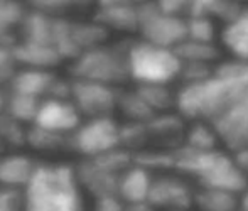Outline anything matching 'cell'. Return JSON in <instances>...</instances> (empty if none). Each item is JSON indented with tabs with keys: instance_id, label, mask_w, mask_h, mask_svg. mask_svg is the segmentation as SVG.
<instances>
[{
	"instance_id": "1",
	"label": "cell",
	"mask_w": 248,
	"mask_h": 211,
	"mask_svg": "<svg viewBox=\"0 0 248 211\" xmlns=\"http://www.w3.org/2000/svg\"><path fill=\"white\" fill-rule=\"evenodd\" d=\"M248 98V63L226 61L211 76L196 83H183L176 93V108L193 122H215L236 103Z\"/></svg>"
},
{
	"instance_id": "2",
	"label": "cell",
	"mask_w": 248,
	"mask_h": 211,
	"mask_svg": "<svg viewBox=\"0 0 248 211\" xmlns=\"http://www.w3.org/2000/svg\"><path fill=\"white\" fill-rule=\"evenodd\" d=\"M76 167L39 162L24 188V211H85Z\"/></svg>"
},
{
	"instance_id": "3",
	"label": "cell",
	"mask_w": 248,
	"mask_h": 211,
	"mask_svg": "<svg viewBox=\"0 0 248 211\" xmlns=\"http://www.w3.org/2000/svg\"><path fill=\"white\" fill-rule=\"evenodd\" d=\"M174 169L187 174L199 182L201 188H215L232 191L235 195L248 188V179L235 156L221 150H194L183 146L174 149Z\"/></svg>"
},
{
	"instance_id": "4",
	"label": "cell",
	"mask_w": 248,
	"mask_h": 211,
	"mask_svg": "<svg viewBox=\"0 0 248 211\" xmlns=\"http://www.w3.org/2000/svg\"><path fill=\"white\" fill-rule=\"evenodd\" d=\"M127 65L130 80L139 84H169L183 69V61L172 48L145 39L127 42Z\"/></svg>"
},
{
	"instance_id": "5",
	"label": "cell",
	"mask_w": 248,
	"mask_h": 211,
	"mask_svg": "<svg viewBox=\"0 0 248 211\" xmlns=\"http://www.w3.org/2000/svg\"><path fill=\"white\" fill-rule=\"evenodd\" d=\"M73 78L90 80L115 86L127 81V42L120 46H96L81 52L71 65Z\"/></svg>"
},
{
	"instance_id": "6",
	"label": "cell",
	"mask_w": 248,
	"mask_h": 211,
	"mask_svg": "<svg viewBox=\"0 0 248 211\" xmlns=\"http://www.w3.org/2000/svg\"><path fill=\"white\" fill-rule=\"evenodd\" d=\"M139 32L145 41L176 49L186 39V17L167 14L155 0L139 3Z\"/></svg>"
},
{
	"instance_id": "7",
	"label": "cell",
	"mask_w": 248,
	"mask_h": 211,
	"mask_svg": "<svg viewBox=\"0 0 248 211\" xmlns=\"http://www.w3.org/2000/svg\"><path fill=\"white\" fill-rule=\"evenodd\" d=\"M115 147H120V125L111 117L90 118L69 133L68 149H73L86 159L105 154Z\"/></svg>"
},
{
	"instance_id": "8",
	"label": "cell",
	"mask_w": 248,
	"mask_h": 211,
	"mask_svg": "<svg viewBox=\"0 0 248 211\" xmlns=\"http://www.w3.org/2000/svg\"><path fill=\"white\" fill-rule=\"evenodd\" d=\"M71 83V100L85 117H111L118 108V91L110 84L79 78H73Z\"/></svg>"
},
{
	"instance_id": "9",
	"label": "cell",
	"mask_w": 248,
	"mask_h": 211,
	"mask_svg": "<svg viewBox=\"0 0 248 211\" xmlns=\"http://www.w3.org/2000/svg\"><path fill=\"white\" fill-rule=\"evenodd\" d=\"M219 142L233 154L248 150V98L211 122Z\"/></svg>"
},
{
	"instance_id": "10",
	"label": "cell",
	"mask_w": 248,
	"mask_h": 211,
	"mask_svg": "<svg viewBox=\"0 0 248 211\" xmlns=\"http://www.w3.org/2000/svg\"><path fill=\"white\" fill-rule=\"evenodd\" d=\"M79 124H81V114L73 103V100L44 98L32 125L69 135L78 129Z\"/></svg>"
},
{
	"instance_id": "11",
	"label": "cell",
	"mask_w": 248,
	"mask_h": 211,
	"mask_svg": "<svg viewBox=\"0 0 248 211\" xmlns=\"http://www.w3.org/2000/svg\"><path fill=\"white\" fill-rule=\"evenodd\" d=\"M154 208L167 211H184L194 205V191L179 178L160 176L154 178L149 201Z\"/></svg>"
},
{
	"instance_id": "12",
	"label": "cell",
	"mask_w": 248,
	"mask_h": 211,
	"mask_svg": "<svg viewBox=\"0 0 248 211\" xmlns=\"http://www.w3.org/2000/svg\"><path fill=\"white\" fill-rule=\"evenodd\" d=\"M76 167V176L83 189L96 198L103 196H118V179L120 174H115L95 162L93 159H85Z\"/></svg>"
},
{
	"instance_id": "13",
	"label": "cell",
	"mask_w": 248,
	"mask_h": 211,
	"mask_svg": "<svg viewBox=\"0 0 248 211\" xmlns=\"http://www.w3.org/2000/svg\"><path fill=\"white\" fill-rule=\"evenodd\" d=\"M12 56L17 65L24 68L51 69L62 61L61 54L52 46L19 39L12 46Z\"/></svg>"
},
{
	"instance_id": "14",
	"label": "cell",
	"mask_w": 248,
	"mask_h": 211,
	"mask_svg": "<svg viewBox=\"0 0 248 211\" xmlns=\"http://www.w3.org/2000/svg\"><path fill=\"white\" fill-rule=\"evenodd\" d=\"M152 181L154 178L149 169L134 162L120 174V179H118V198L124 203L149 201Z\"/></svg>"
},
{
	"instance_id": "15",
	"label": "cell",
	"mask_w": 248,
	"mask_h": 211,
	"mask_svg": "<svg viewBox=\"0 0 248 211\" xmlns=\"http://www.w3.org/2000/svg\"><path fill=\"white\" fill-rule=\"evenodd\" d=\"M56 78L58 76L52 75L49 69L22 68L14 73V76L7 84H9V91H17V93L31 95V97L37 98H47Z\"/></svg>"
},
{
	"instance_id": "16",
	"label": "cell",
	"mask_w": 248,
	"mask_h": 211,
	"mask_svg": "<svg viewBox=\"0 0 248 211\" xmlns=\"http://www.w3.org/2000/svg\"><path fill=\"white\" fill-rule=\"evenodd\" d=\"M93 20H96L107 29L113 31H139V3H115V5H100Z\"/></svg>"
},
{
	"instance_id": "17",
	"label": "cell",
	"mask_w": 248,
	"mask_h": 211,
	"mask_svg": "<svg viewBox=\"0 0 248 211\" xmlns=\"http://www.w3.org/2000/svg\"><path fill=\"white\" fill-rule=\"evenodd\" d=\"M36 161L24 154L0 156V186L24 189L37 167Z\"/></svg>"
},
{
	"instance_id": "18",
	"label": "cell",
	"mask_w": 248,
	"mask_h": 211,
	"mask_svg": "<svg viewBox=\"0 0 248 211\" xmlns=\"http://www.w3.org/2000/svg\"><path fill=\"white\" fill-rule=\"evenodd\" d=\"M56 17L58 16H51V14L41 12V10L36 9L27 10L19 31L20 39L52 46L56 31Z\"/></svg>"
},
{
	"instance_id": "19",
	"label": "cell",
	"mask_w": 248,
	"mask_h": 211,
	"mask_svg": "<svg viewBox=\"0 0 248 211\" xmlns=\"http://www.w3.org/2000/svg\"><path fill=\"white\" fill-rule=\"evenodd\" d=\"M221 41L225 48L235 56V59L248 63V7H245L233 20L225 24L221 31Z\"/></svg>"
},
{
	"instance_id": "20",
	"label": "cell",
	"mask_w": 248,
	"mask_h": 211,
	"mask_svg": "<svg viewBox=\"0 0 248 211\" xmlns=\"http://www.w3.org/2000/svg\"><path fill=\"white\" fill-rule=\"evenodd\" d=\"M27 9L20 0H0V46L12 48Z\"/></svg>"
},
{
	"instance_id": "21",
	"label": "cell",
	"mask_w": 248,
	"mask_h": 211,
	"mask_svg": "<svg viewBox=\"0 0 248 211\" xmlns=\"http://www.w3.org/2000/svg\"><path fill=\"white\" fill-rule=\"evenodd\" d=\"M243 9L245 5L242 3V0H193L189 16H206L211 19H221L226 24L235 19Z\"/></svg>"
},
{
	"instance_id": "22",
	"label": "cell",
	"mask_w": 248,
	"mask_h": 211,
	"mask_svg": "<svg viewBox=\"0 0 248 211\" xmlns=\"http://www.w3.org/2000/svg\"><path fill=\"white\" fill-rule=\"evenodd\" d=\"M194 205L199 211H238L236 195L225 189L201 188L194 193Z\"/></svg>"
},
{
	"instance_id": "23",
	"label": "cell",
	"mask_w": 248,
	"mask_h": 211,
	"mask_svg": "<svg viewBox=\"0 0 248 211\" xmlns=\"http://www.w3.org/2000/svg\"><path fill=\"white\" fill-rule=\"evenodd\" d=\"M69 29H71L73 44L78 48L79 52H85L88 49L101 46L108 37V29L98 24L96 20H93V22H76V20H71Z\"/></svg>"
},
{
	"instance_id": "24",
	"label": "cell",
	"mask_w": 248,
	"mask_h": 211,
	"mask_svg": "<svg viewBox=\"0 0 248 211\" xmlns=\"http://www.w3.org/2000/svg\"><path fill=\"white\" fill-rule=\"evenodd\" d=\"M41 101L43 100L37 97L17 93V91H9L7 93L5 114L17 118L22 124H34V120L37 117V112H39Z\"/></svg>"
},
{
	"instance_id": "25",
	"label": "cell",
	"mask_w": 248,
	"mask_h": 211,
	"mask_svg": "<svg viewBox=\"0 0 248 211\" xmlns=\"http://www.w3.org/2000/svg\"><path fill=\"white\" fill-rule=\"evenodd\" d=\"M174 51L183 63H202L211 65L218 58V49L215 42H199L193 39H184Z\"/></svg>"
},
{
	"instance_id": "26",
	"label": "cell",
	"mask_w": 248,
	"mask_h": 211,
	"mask_svg": "<svg viewBox=\"0 0 248 211\" xmlns=\"http://www.w3.org/2000/svg\"><path fill=\"white\" fill-rule=\"evenodd\" d=\"M27 146L34 147L36 150H43V152L61 150L69 147V135L32 125L27 132Z\"/></svg>"
},
{
	"instance_id": "27",
	"label": "cell",
	"mask_w": 248,
	"mask_h": 211,
	"mask_svg": "<svg viewBox=\"0 0 248 211\" xmlns=\"http://www.w3.org/2000/svg\"><path fill=\"white\" fill-rule=\"evenodd\" d=\"M118 108H120L122 114L128 118V122H142V124H147L150 118L155 115V112L145 103V100L139 95L137 90L118 93Z\"/></svg>"
},
{
	"instance_id": "28",
	"label": "cell",
	"mask_w": 248,
	"mask_h": 211,
	"mask_svg": "<svg viewBox=\"0 0 248 211\" xmlns=\"http://www.w3.org/2000/svg\"><path fill=\"white\" fill-rule=\"evenodd\" d=\"M219 137L215 127L209 122H193L189 130L186 132V142L184 146L194 150H215L218 149Z\"/></svg>"
},
{
	"instance_id": "29",
	"label": "cell",
	"mask_w": 248,
	"mask_h": 211,
	"mask_svg": "<svg viewBox=\"0 0 248 211\" xmlns=\"http://www.w3.org/2000/svg\"><path fill=\"white\" fill-rule=\"evenodd\" d=\"M137 91L155 114L176 107V95L170 93L167 84H139Z\"/></svg>"
},
{
	"instance_id": "30",
	"label": "cell",
	"mask_w": 248,
	"mask_h": 211,
	"mask_svg": "<svg viewBox=\"0 0 248 211\" xmlns=\"http://www.w3.org/2000/svg\"><path fill=\"white\" fill-rule=\"evenodd\" d=\"M27 132L22 122L17 118L10 117L9 114L3 112L0 115V137H2L3 144L9 147H22L27 144Z\"/></svg>"
},
{
	"instance_id": "31",
	"label": "cell",
	"mask_w": 248,
	"mask_h": 211,
	"mask_svg": "<svg viewBox=\"0 0 248 211\" xmlns=\"http://www.w3.org/2000/svg\"><path fill=\"white\" fill-rule=\"evenodd\" d=\"M186 39L199 42H215L216 27L211 17L189 16L186 17Z\"/></svg>"
},
{
	"instance_id": "32",
	"label": "cell",
	"mask_w": 248,
	"mask_h": 211,
	"mask_svg": "<svg viewBox=\"0 0 248 211\" xmlns=\"http://www.w3.org/2000/svg\"><path fill=\"white\" fill-rule=\"evenodd\" d=\"M150 137L147 124L142 122H128L120 125V146L125 149H139L144 146V142Z\"/></svg>"
},
{
	"instance_id": "33",
	"label": "cell",
	"mask_w": 248,
	"mask_h": 211,
	"mask_svg": "<svg viewBox=\"0 0 248 211\" xmlns=\"http://www.w3.org/2000/svg\"><path fill=\"white\" fill-rule=\"evenodd\" d=\"M31 9L51 14V16H62L64 12L86 7L92 0H26Z\"/></svg>"
},
{
	"instance_id": "34",
	"label": "cell",
	"mask_w": 248,
	"mask_h": 211,
	"mask_svg": "<svg viewBox=\"0 0 248 211\" xmlns=\"http://www.w3.org/2000/svg\"><path fill=\"white\" fill-rule=\"evenodd\" d=\"M150 135L155 137H174L176 133L181 132V118L172 117V115H154L147 122Z\"/></svg>"
},
{
	"instance_id": "35",
	"label": "cell",
	"mask_w": 248,
	"mask_h": 211,
	"mask_svg": "<svg viewBox=\"0 0 248 211\" xmlns=\"http://www.w3.org/2000/svg\"><path fill=\"white\" fill-rule=\"evenodd\" d=\"M0 211H24V189L0 186Z\"/></svg>"
},
{
	"instance_id": "36",
	"label": "cell",
	"mask_w": 248,
	"mask_h": 211,
	"mask_svg": "<svg viewBox=\"0 0 248 211\" xmlns=\"http://www.w3.org/2000/svg\"><path fill=\"white\" fill-rule=\"evenodd\" d=\"M215 68L211 65H202V63H183V69H181V76L183 83H196L201 80H206L208 76L213 75Z\"/></svg>"
},
{
	"instance_id": "37",
	"label": "cell",
	"mask_w": 248,
	"mask_h": 211,
	"mask_svg": "<svg viewBox=\"0 0 248 211\" xmlns=\"http://www.w3.org/2000/svg\"><path fill=\"white\" fill-rule=\"evenodd\" d=\"M17 63L12 56V49L0 46V86L10 81L14 73L17 71Z\"/></svg>"
},
{
	"instance_id": "38",
	"label": "cell",
	"mask_w": 248,
	"mask_h": 211,
	"mask_svg": "<svg viewBox=\"0 0 248 211\" xmlns=\"http://www.w3.org/2000/svg\"><path fill=\"white\" fill-rule=\"evenodd\" d=\"M155 2L167 14H174V16L181 17L189 16L191 5H193V0H155Z\"/></svg>"
},
{
	"instance_id": "39",
	"label": "cell",
	"mask_w": 248,
	"mask_h": 211,
	"mask_svg": "<svg viewBox=\"0 0 248 211\" xmlns=\"http://www.w3.org/2000/svg\"><path fill=\"white\" fill-rule=\"evenodd\" d=\"M125 206V203L115 196H103V198H96L95 201V208L93 211H122Z\"/></svg>"
},
{
	"instance_id": "40",
	"label": "cell",
	"mask_w": 248,
	"mask_h": 211,
	"mask_svg": "<svg viewBox=\"0 0 248 211\" xmlns=\"http://www.w3.org/2000/svg\"><path fill=\"white\" fill-rule=\"evenodd\" d=\"M122 211H154V206L150 203H125Z\"/></svg>"
},
{
	"instance_id": "41",
	"label": "cell",
	"mask_w": 248,
	"mask_h": 211,
	"mask_svg": "<svg viewBox=\"0 0 248 211\" xmlns=\"http://www.w3.org/2000/svg\"><path fill=\"white\" fill-rule=\"evenodd\" d=\"M235 159H236V162H238V166L242 167V171L245 172V176L248 179V150L235 154Z\"/></svg>"
},
{
	"instance_id": "42",
	"label": "cell",
	"mask_w": 248,
	"mask_h": 211,
	"mask_svg": "<svg viewBox=\"0 0 248 211\" xmlns=\"http://www.w3.org/2000/svg\"><path fill=\"white\" fill-rule=\"evenodd\" d=\"M240 195H242V198L238 199V211H248V188Z\"/></svg>"
},
{
	"instance_id": "43",
	"label": "cell",
	"mask_w": 248,
	"mask_h": 211,
	"mask_svg": "<svg viewBox=\"0 0 248 211\" xmlns=\"http://www.w3.org/2000/svg\"><path fill=\"white\" fill-rule=\"evenodd\" d=\"M127 2H135V0H96L98 7L100 5H115V3H127Z\"/></svg>"
},
{
	"instance_id": "44",
	"label": "cell",
	"mask_w": 248,
	"mask_h": 211,
	"mask_svg": "<svg viewBox=\"0 0 248 211\" xmlns=\"http://www.w3.org/2000/svg\"><path fill=\"white\" fill-rule=\"evenodd\" d=\"M5 105H7V93L0 88V115L5 112Z\"/></svg>"
},
{
	"instance_id": "45",
	"label": "cell",
	"mask_w": 248,
	"mask_h": 211,
	"mask_svg": "<svg viewBox=\"0 0 248 211\" xmlns=\"http://www.w3.org/2000/svg\"><path fill=\"white\" fill-rule=\"evenodd\" d=\"M5 144H3V140H2V137H0V154H2L3 152V149H5Z\"/></svg>"
},
{
	"instance_id": "46",
	"label": "cell",
	"mask_w": 248,
	"mask_h": 211,
	"mask_svg": "<svg viewBox=\"0 0 248 211\" xmlns=\"http://www.w3.org/2000/svg\"><path fill=\"white\" fill-rule=\"evenodd\" d=\"M135 2H137V3H140V2H145V0H135Z\"/></svg>"
}]
</instances>
